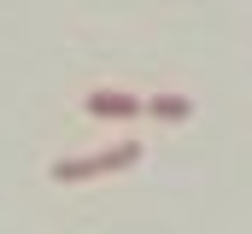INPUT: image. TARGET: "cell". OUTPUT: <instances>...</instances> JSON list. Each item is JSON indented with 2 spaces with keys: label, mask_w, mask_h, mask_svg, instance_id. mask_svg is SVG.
<instances>
[{
  "label": "cell",
  "mask_w": 252,
  "mask_h": 234,
  "mask_svg": "<svg viewBox=\"0 0 252 234\" xmlns=\"http://www.w3.org/2000/svg\"><path fill=\"white\" fill-rule=\"evenodd\" d=\"M147 112H153V117H164V123H182L193 106L182 100V94H153V100H147Z\"/></svg>",
  "instance_id": "3957f363"
},
{
  "label": "cell",
  "mask_w": 252,
  "mask_h": 234,
  "mask_svg": "<svg viewBox=\"0 0 252 234\" xmlns=\"http://www.w3.org/2000/svg\"><path fill=\"white\" fill-rule=\"evenodd\" d=\"M141 158V141H118V146H106V152H88V158H59L53 164V181L70 187V181H94V176H112V170H129Z\"/></svg>",
  "instance_id": "6da1fadb"
},
{
  "label": "cell",
  "mask_w": 252,
  "mask_h": 234,
  "mask_svg": "<svg viewBox=\"0 0 252 234\" xmlns=\"http://www.w3.org/2000/svg\"><path fill=\"white\" fill-rule=\"evenodd\" d=\"M82 112L106 117V123H129V117L147 112V100L141 94H124V88H94V94H82Z\"/></svg>",
  "instance_id": "7a4b0ae2"
}]
</instances>
